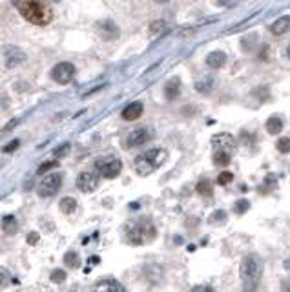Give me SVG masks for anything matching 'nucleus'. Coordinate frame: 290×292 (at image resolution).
Instances as JSON below:
<instances>
[{"label":"nucleus","mask_w":290,"mask_h":292,"mask_svg":"<svg viewBox=\"0 0 290 292\" xmlns=\"http://www.w3.org/2000/svg\"><path fill=\"white\" fill-rule=\"evenodd\" d=\"M263 274V259L257 254H248L243 257L241 267H239V276L243 281V290L245 292H256L259 285V278Z\"/></svg>","instance_id":"1"},{"label":"nucleus","mask_w":290,"mask_h":292,"mask_svg":"<svg viewBox=\"0 0 290 292\" xmlns=\"http://www.w3.org/2000/svg\"><path fill=\"white\" fill-rule=\"evenodd\" d=\"M17 8L22 17L35 26H46L51 22V9L42 0H18Z\"/></svg>","instance_id":"2"},{"label":"nucleus","mask_w":290,"mask_h":292,"mask_svg":"<svg viewBox=\"0 0 290 292\" xmlns=\"http://www.w3.org/2000/svg\"><path fill=\"white\" fill-rule=\"evenodd\" d=\"M168 159V153L163 148H150L146 152L139 153L134 161V168L139 175H150L155 170H159L161 166L165 165Z\"/></svg>","instance_id":"3"},{"label":"nucleus","mask_w":290,"mask_h":292,"mask_svg":"<svg viewBox=\"0 0 290 292\" xmlns=\"http://www.w3.org/2000/svg\"><path fill=\"white\" fill-rule=\"evenodd\" d=\"M126 237L131 245H144L155 237V227L148 218L134 219L126 227Z\"/></svg>","instance_id":"4"},{"label":"nucleus","mask_w":290,"mask_h":292,"mask_svg":"<svg viewBox=\"0 0 290 292\" xmlns=\"http://www.w3.org/2000/svg\"><path fill=\"white\" fill-rule=\"evenodd\" d=\"M62 184V175L61 174H49L46 177H42V181L39 183V196L42 197H51L53 194H57L61 190Z\"/></svg>","instance_id":"5"},{"label":"nucleus","mask_w":290,"mask_h":292,"mask_svg":"<svg viewBox=\"0 0 290 292\" xmlns=\"http://www.w3.org/2000/svg\"><path fill=\"white\" fill-rule=\"evenodd\" d=\"M97 168H99V174L106 179H113L117 177L122 170V163L121 159H115V157H108V159H102V161H97Z\"/></svg>","instance_id":"6"},{"label":"nucleus","mask_w":290,"mask_h":292,"mask_svg":"<svg viewBox=\"0 0 290 292\" xmlns=\"http://www.w3.org/2000/svg\"><path fill=\"white\" fill-rule=\"evenodd\" d=\"M212 146L216 148V152H223L232 155L235 152V148H238V141L230 134H217V136L212 137Z\"/></svg>","instance_id":"7"},{"label":"nucleus","mask_w":290,"mask_h":292,"mask_svg":"<svg viewBox=\"0 0 290 292\" xmlns=\"http://www.w3.org/2000/svg\"><path fill=\"white\" fill-rule=\"evenodd\" d=\"M51 77L59 84L71 83V78L75 77V66L71 62H59L51 70Z\"/></svg>","instance_id":"8"},{"label":"nucleus","mask_w":290,"mask_h":292,"mask_svg":"<svg viewBox=\"0 0 290 292\" xmlns=\"http://www.w3.org/2000/svg\"><path fill=\"white\" fill-rule=\"evenodd\" d=\"M75 184H77V188L81 192L90 194L93 192V190H97V187H99V177H97L93 172H81V174L77 175Z\"/></svg>","instance_id":"9"},{"label":"nucleus","mask_w":290,"mask_h":292,"mask_svg":"<svg viewBox=\"0 0 290 292\" xmlns=\"http://www.w3.org/2000/svg\"><path fill=\"white\" fill-rule=\"evenodd\" d=\"M152 136H153L152 128H148V126L135 128V130L130 131V136H128V146H131V148L143 146V144H146L148 141L152 139Z\"/></svg>","instance_id":"10"},{"label":"nucleus","mask_w":290,"mask_h":292,"mask_svg":"<svg viewBox=\"0 0 290 292\" xmlns=\"http://www.w3.org/2000/svg\"><path fill=\"white\" fill-rule=\"evenodd\" d=\"M93 292H126V288L115 279H104L93 287Z\"/></svg>","instance_id":"11"},{"label":"nucleus","mask_w":290,"mask_h":292,"mask_svg":"<svg viewBox=\"0 0 290 292\" xmlns=\"http://www.w3.org/2000/svg\"><path fill=\"white\" fill-rule=\"evenodd\" d=\"M143 104L141 102H130V104L126 106L124 110H122V119L124 121H135V119H139L141 115H143Z\"/></svg>","instance_id":"12"},{"label":"nucleus","mask_w":290,"mask_h":292,"mask_svg":"<svg viewBox=\"0 0 290 292\" xmlns=\"http://www.w3.org/2000/svg\"><path fill=\"white\" fill-rule=\"evenodd\" d=\"M97 28H99V33L104 37V39H115V37L119 35V28L113 24L112 20H102L97 24Z\"/></svg>","instance_id":"13"},{"label":"nucleus","mask_w":290,"mask_h":292,"mask_svg":"<svg viewBox=\"0 0 290 292\" xmlns=\"http://www.w3.org/2000/svg\"><path fill=\"white\" fill-rule=\"evenodd\" d=\"M206 66L208 68H212V70H219V68H223L226 62V55L223 51H212L206 55Z\"/></svg>","instance_id":"14"},{"label":"nucleus","mask_w":290,"mask_h":292,"mask_svg":"<svg viewBox=\"0 0 290 292\" xmlns=\"http://www.w3.org/2000/svg\"><path fill=\"white\" fill-rule=\"evenodd\" d=\"M288 30H290V15H283V17H279L270 26V31H272L274 35H285Z\"/></svg>","instance_id":"15"},{"label":"nucleus","mask_w":290,"mask_h":292,"mask_svg":"<svg viewBox=\"0 0 290 292\" xmlns=\"http://www.w3.org/2000/svg\"><path fill=\"white\" fill-rule=\"evenodd\" d=\"M24 59H26V55H24V51H20L18 48H11L6 51V64H8L9 68L18 66L20 62H24Z\"/></svg>","instance_id":"16"},{"label":"nucleus","mask_w":290,"mask_h":292,"mask_svg":"<svg viewBox=\"0 0 290 292\" xmlns=\"http://www.w3.org/2000/svg\"><path fill=\"white\" fill-rule=\"evenodd\" d=\"M179 93H181V81L179 78H172V81H168L165 86V95L168 100H173L177 99Z\"/></svg>","instance_id":"17"},{"label":"nucleus","mask_w":290,"mask_h":292,"mask_svg":"<svg viewBox=\"0 0 290 292\" xmlns=\"http://www.w3.org/2000/svg\"><path fill=\"white\" fill-rule=\"evenodd\" d=\"M283 130V121L281 117H270L269 121H267V131H269L270 136H277V134H281Z\"/></svg>","instance_id":"18"},{"label":"nucleus","mask_w":290,"mask_h":292,"mask_svg":"<svg viewBox=\"0 0 290 292\" xmlns=\"http://www.w3.org/2000/svg\"><path fill=\"white\" fill-rule=\"evenodd\" d=\"M2 230L6 234H15L18 230V223H17V218L15 216H4L2 218Z\"/></svg>","instance_id":"19"},{"label":"nucleus","mask_w":290,"mask_h":292,"mask_svg":"<svg viewBox=\"0 0 290 292\" xmlns=\"http://www.w3.org/2000/svg\"><path fill=\"white\" fill-rule=\"evenodd\" d=\"M214 88V78L212 77H204L203 81H197L195 83V90L201 93H208Z\"/></svg>","instance_id":"20"},{"label":"nucleus","mask_w":290,"mask_h":292,"mask_svg":"<svg viewBox=\"0 0 290 292\" xmlns=\"http://www.w3.org/2000/svg\"><path fill=\"white\" fill-rule=\"evenodd\" d=\"M59 206H61V210L64 214H71V212H75V208H77V201H75L73 197H64Z\"/></svg>","instance_id":"21"},{"label":"nucleus","mask_w":290,"mask_h":292,"mask_svg":"<svg viewBox=\"0 0 290 292\" xmlns=\"http://www.w3.org/2000/svg\"><path fill=\"white\" fill-rule=\"evenodd\" d=\"M197 192L201 196H212V183L208 179H201L199 183H197Z\"/></svg>","instance_id":"22"},{"label":"nucleus","mask_w":290,"mask_h":292,"mask_svg":"<svg viewBox=\"0 0 290 292\" xmlns=\"http://www.w3.org/2000/svg\"><path fill=\"white\" fill-rule=\"evenodd\" d=\"M64 263L68 267H71V269H75V267H81V257H78L77 252H73V250H71V252H68L64 256Z\"/></svg>","instance_id":"23"},{"label":"nucleus","mask_w":290,"mask_h":292,"mask_svg":"<svg viewBox=\"0 0 290 292\" xmlns=\"http://www.w3.org/2000/svg\"><path fill=\"white\" fill-rule=\"evenodd\" d=\"M248 208H250V203H248L247 199H238L234 203V212H235V214H239V216L245 214Z\"/></svg>","instance_id":"24"},{"label":"nucleus","mask_w":290,"mask_h":292,"mask_svg":"<svg viewBox=\"0 0 290 292\" xmlns=\"http://www.w3.org/2000/svg\"><path fill=\"white\" fill-rule=\"evenodd\" d=\"M230 157L228 153H223V152H216V155H214V163H216L217 166H226L230 163Z\"/></svg>","instance_id":"25"},{"label":"nucleus","mask_w":290,"mask_h":292,"mask_svg":"<svg viewBox=\"0 0 290 292\" xmlns=\"http://www.w3.org/2000/svg\"><path fill=\"white\" fill-rule=\"evenodd\" d=\"M276 146L281 153H290V137H281V139L277 141Z\"/></svg>","instance_id":"26"},{"label":"nucleus","mask_w":290,"mask_h":292,"mask_svg":"<svg viewBox=\"0 0 290 292\" xmlns=\"http://www.w3.org/2000/svg\"><path fill=\"white\" fill-rule=\"evenodd\" d=\"M165 30H166L165 20H153L152 24H150V31H152V33H163Z\"/></svg>","instance_id":"27"},{"label":"nucleus","mask_w":290,"mask_h":292,"mask_svg":"<svg viewBox=\"0 0 290 292\" xmlns=\"http://www.w3.org/2000/svg\"><path fill=\"white\" fill-rule=\"evenodd\" d=\"M225 221H226V212H223V210H217V212H214V214L210 216V223H214V225L225 223Z\"/></svg>","instance_id":"28"},{"label":"nucleus","mask_w":290,"mask_h":292,"mask_svg":"<svg viewBox=\"0 0 290 292\" xmlns=\"http://www.w3.org/2000/svg\"><path fill=\"white\" fill-rule=\"evenodd\" d=\"M51 281L53 283H62V281H66V272L64 271H53L51 272Z\"/></svg>","instance_id":"29"},{"label":"nucleus","mask_w":290,"mask_h":292,"mask_svg":"<svg viewBox=\"0 0 290 292\" xmlns=\"http://www.w3.org/2000/svg\"><path fill=\"white\" fill-rule=\"evenodd\" d=\"M55 166H59V163L57 161H46V163H42V165L39 166V174H46L48 170H51V168H55Z\"/></svg>","instance_id":"30"},{"label":"nucleus","mask_w":290,"mask_h":292,"mask_svg":"<svg viewBox=\"0 0 290 292\" xmlns=\"http://www.w3.org/2000/svg\"><path fill=\"white\" fill-rule=\"evenodd\" d=\"M232 179H234V175L230 174V172H223V174H219V177H217V184H223V187H225Z\"/></svg>","instance_id":"31"},{"label":"nucleus","mask_w":290,"mask_h":292,"mask_svg":"<svg viewBox=\"0 0 290 292\" xmlns=\"http://www.w3.org/2000/svg\"><path fill=\"white\" fill-rule=\"evenodd\" d=\"M18 144H20V141H18V139H15L13 143H9L4 150H6V152H13V150H17V148H18Z\"/></svg>","instance_id":"32"},{"label":"nucleus","mask_w":290,"mask_h":292,"mask_svg":"<svg viewBox=\"0 0 290 292\" xmlns=\"http://www.w3.org/2000/svg\"><path fill=\"white\" fill-rule=\"evenodd\" d=\"M192 292H214L210 287H206V285H197V287L192 288Z\"/></svg>","instance_id":"33"},{"label":"nucleus","mask_w":290,"mask_h":292,"mask_svg":"<svg viewBox=\"0 0 290 292\" xmlns=\"http://www.w3.org/2000/svg\"><path fill=\"white\" fill-rule=\"evenodd\" d=\"M37 241H39V234H37V232H31L30 237H28V243H30V245H35V243H37Z\"/></svg>","instance_id":"34"},{"label":"nucleus","mask_w":290,"mask_h":292,"mask_svg":"<svg viewBox=\"0 0 290 292\" xmlns=\"http://www.w3.org/2000/svg\"><path fill=\"white\" fill-rule=\"evenodd\" d=\"M281 292H290V279H283L281 281Z\"/></svg>","instance_id":"35"},{"label":"nucleus","mask_w":290,"mask_h":292,"mask_svg":"<svg viewBox=\"0 0 290 292\" xmlns=\"http://www.w3.org/2000/svg\"><path fill=\"white\" fill-rule=\"evenodd\" d=\"M217 4L219 6H232L234 4V0H217Z\"/></svg>","instance_id":"36"},{"label":"nucleus","mask_w":290,"mask_h":292,"mask_svg":"<svg viewBox=\"0 0 290 292\" xmlns=\"http://www.w3.org/2000/svg\"><path fill=\"white\" fill-rule=\"evenodd\" d=\"M66 150H68V144H64L62 148H59V152H57V150H55V155H64V153H66Z\"/></svg>","instance_id":"37"},{"label":"nucleus","mask_w":290,"mask_h":292,"mask_svg":"<svg viewBox=\"0 0 290 292\" xmlns=\"http://www.w3.org/2000/svg\"><path fill=\"white\" fill-rule=\"evenodd\" d=\"M283 265H285V269H286V271H290V256L286 257V259H285V263H283Z\"/></svg>","instance_id":"38"},{"label":"nucleus","mask_w":290,"mask_h":292,"mask_svg":"<svg viewBox=\"0 0 290 292\" xmlns=\"http://www.w3.org/2000/svg\"><path fill=\"white\" fill-rule=\"evenodd\" d=\"M157 4H166V2H170V0H155Z\"/></svg>","instance_id":"39"},{"label":"nucleus","mask_w":290,"mask_h":292,"mask_svg":"<svg viewBox=\"0 0 290 292\" xmlns=\"http://www.w3.org/2000/svg\"><path fill=\"white\" fill-rule=\"evenodd\" d=\"M286 57L290 59V44H288V48H286Z\"/></svg>","instance_id":"40"}]
</instances>
